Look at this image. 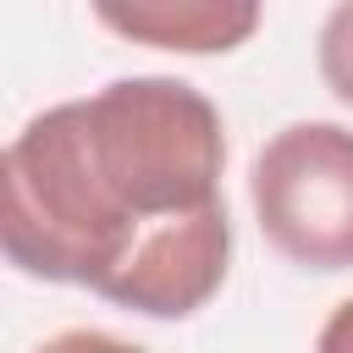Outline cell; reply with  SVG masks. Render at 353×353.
<instances>
[{
	"label": "cell",
	"mask_w": 353,
	"mask_h": 353,
	"mask_svg": "<svg viewBox=\"0 0 353 353\" xmlns=\"http://www.w3.org/2000/svg\"><path fill=\"white\" fill-rule=\"evenodd\" d=\"M226 127L204 88L143 72L39 110L0 154V248L33 281L149 320L199 314L232 270Z\"/></svg>",
	"instance_id": "6da1fadb"
},
{
	"label": "cell",
	"mask_w": 353,
	"mask_h": 353,
	"mask_svg": "<svg viewBox=\"0 0 353 353\" xmlns=\"http://www.w3.org/2000/svg\"><path fill=\"white\" fill-rule=\"evenodd\" d=\"M265 243L298 270H353V127L287 121L248 165Z\"/></svg>",
	"instance_id": "7a4b0ae2"
},
{
	"label": "cell",
	"mask_w": 353,
	"mask_h": 353,
	"mask_svg": "<svg viewBox=\"0 0 353 353\" xmlns=\"http://www.w3.org/2000/svg\"><path fill=\"white\" fill-rule=\"evenodd\" d=\"M94 17L121 39L176 55H226L259 28L254 0H99Z\"/></svg>",
	"instance_id": "3957f363"
},
{
	"label": "cell",
	"mask_w": 353,
	"mask_h": 353,
	"mask_svg": "<svg viewBox=\"0 0 353 353\" xmlns=\"http://www.w3.org/2000/svg\"><path fill=\"white\" fill-rule=\"evenodd\" d=\"M314 55H320V77H325V88H331L342 105H353V0H342V6L325 11Z\"/></svg>",
	"instance_id": "277c9868"
},
{
	"label": "cell",
	"mask_w": 353,
	"mask_h": 353,
	"mask_svg": "<svg viewBox=\"0 0 353 353\" xmlns=\"http://www.w3.org/2000/svg\"><path fill=\"white\" fill-rule=\"evenodd\" d=\"M33 353H149V347H138V342H127V336H110V331L77 325V331H61V336L39 342Z\"/></svg>",
	"instance_id": "5b68a950"
},
{
	"label": "cell",
	"mask_w": 353,
	"mask_h": 353,
	"mask_svg": "<svg viewBox=\"0 0 353 353\" xmlns=\"http://www.w3.org/2000/svg\"><path fill=\"white\" fill-rule=\"evenodd\" d=\"M314 353H353V298H342L325 314V325L314 336Z\"/></svg>",
	"instance_id": "8992f818"
}]
</instances>
